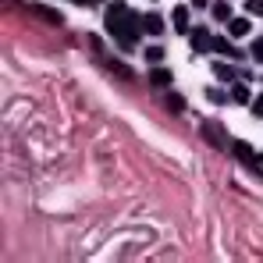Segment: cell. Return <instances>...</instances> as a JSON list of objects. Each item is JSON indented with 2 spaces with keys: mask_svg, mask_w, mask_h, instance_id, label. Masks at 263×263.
<instances>
[{
  "mask_svg": "<svg viewBox=\"0 0 263 263\" xmlns=\"http://www.w3.org/2000/svg\"><path fill=\"white\" fill-rule=\"evenodd\" d=\"M36 14H40L43 22H50V25H61V14H57V11H50V7H36Z\"/></svg>",
  "mask_w": 263,
  "mask_h": 263,
  "instance_id": "4fadbf2b",
  "label": "cell"
},
{
  "mask_svg": "<svg viewBox=\"0 0 263 263\" xmlns=\"http://www.w3.org/2000/svg\"><path fill=\"white\" fill-rule=\"evenodd\" d=\"M107 68H110L114 75H121V79H132V68H128V64H121V61H107Z\"/></svg>",
  "mask_w": 263,
  "mask_h": 263,
  "instance_id": "7c38bea8",
  "label": "cell"
},
{
  "mask_svg": "<svg viewBox=\"0 0 263 263\" xmlns=\"http://www.w3.org/2000/svg\"><path fill=\"white\" fill-rule=\"evenodd\" d=\"M214 71H217L220 79H235V75H231V68H228V64H217V68H214Z\"/></svg>",
  "mask_w": 263,
  "mask_h": 263,
  "instance_id": "e0dca14e",
  "label": "cell"
},
{
  "mask_svg": "<svg viewBox=\"0 0 263 263\" xmlns=\"http://www.w3.org/2000/svg\"><path fill=\"white\" fill-rule=\"evenodd\" d=\"M210 50H214V53H224V57H242V50H235V46H231V40H224V36H217Z\"/></svg>",
  "mask_w": 263,
  "mask_h": 263,
  "instance_id": "8992f818",
  "label": "cell"
},
{
  "mask_svg": "<svg viewBox=\"0 0 263 263\" xmlns=\"http://www.w3.org/2000/svg\"><path fill=\"white\" fill-rule=\"evenodd\" d=\"M260 164H263V153H260Z\"/></svg>",
  "mask_w": 263,
  "mask_h": 263,
  "instance_id": "7402d4cb",
  "label": "cell"
},
{
  "mask_svg": "<svg viewBox=\"0 0 263 263\" xmlns=\"http://www.w3.org/2000/svg\"><path fill=\"white\" fill-rule=\"evenodd\" d=\"M164 103H167V110H185V100H181V96H178V92H167V100H164Z\"/></svg>",
  "mask_w": 263,
  "mask_h": 263,
  "instance_id": "5bb4252c",
  "label": "cell"
},
{
  "mask_svg": "<svg viewBox=\"0 0 263 263\" xmlns=\"http://www.w3.org/2000/svg\"><path fill=\"white\" fill-rule=\"evenodd\" d=\"M107 32L125 46V50H128V46H135L139 32H142V18H135V14H132L125 0H114V4L107 7Z\"/></svg>",
  "mask_w": 263,
  "mask_h": 263,
  "instance_id": "6da1fadb",
  "label": "cell"
},
{
  "mask_svg": "<svg viewBox=\"0 0 263 263\" xmlns=\"http://www.w3.org/2000/svg\"><path fill=\"white\" fill-rule=\"evenodd\" d=\"M160 57H164L160 46H149V50H146V61H149V64H160Z\"/></svg>",
  "mask_w": 263,
  "mask_h": 263,
  "instance_id": "9a60e30c",
  "label": "cell"
},
{
  "mask_svg": "<svg viewBox=\"0 0 263 263\" xmlns=\"http://www.w3.org/2000/svg\"><path fill=\"white\" fill-rule=\"evenodd\" d=\"M142 32H153V36H160V32H164V22H160V14H142Z\"/></svg>",
  "mask_w": 263,
  "mask_h": 263,
  "instance_id": "52a82bcc",
  "label": "cell"
},
{
  "mask_svg": "<svg viewBox=\"0 0 263 263\" xmlns=\"http://www.w3.org/2000/svg\"><path fill=\"white\" fill-rule=\"evenodd\" d=\"M249 11L253 14H263V0H249Z\"/></svg>",
  "mask_w": 263,
  "mask_h": 263,
  "instance_id": "d6986e66",
  "label": "cell"
},
{
  "mask_svg": "<svg viewBox=\"0 0 263 263\" xmlns=\"http://www.w3.org/2000/svg\"><path fill=\"white\" fill-rule=\"evenodd\" d=\"M249 29H253V25H249L246 18H231V22H228V36H231V40H238V36H249Z\"/></svg>",
  "mask_w": 263,
  "mask_h": 263,
  "instance_id": "5b68a950",
  "label": "cell"
},
{
  "mask_svg": "<svg viewBox=\"0 0 263 263\" xmlns=\"http://www.w3.org/2000/svg\"><path fill=\"white\" fill-rule=\"evenodd\" d=\"M171 18H175V29L181 32V36L192 32V29H189V7H185V4H178L175 11H171Z\"/></svg>",
  "mask_w": 263,
  "mask_h": 263,
  "instance_id": "3957f363",
  "label": "cell"
},
{
  "mask_svg": "<svg viewBox=\"0 0 263 263\" xmlns=\"http://www.w3.org/2000/svg\"><path fill=\"white\" fill-rule=\"evenodd\" d=\"M79 4H100V0H79Z\"/></svg>",
  "mask_w": 263,
  "mask_h": 263,
  "instance_id": "44dd1931",
  "label": "cell"
},
{
  "mask_svg": "<svg viewBox=\"0 0 263 263\" xmlns=\"http://www.w3.org/2000/svg\"><path fill=\"white\" fill-rule=\"evenodd\" d=\"M253 114H256V118H263V96H256V100H253Z\"/></svg>",
  "mask_w": 263,
  "mask_h": 263,
  "instance_id": "ac0fdd59",
  "label": "cell"
},
{
  "mask_svg": "<svg viewBox=\"0 0 263 263\" xmlns=\"http://www.w3.org/2000/svg\"><path fill=\"white\" fill-rule=\"evenodd\" d=\"M189 36H192V46H196V50H199V53H203V50H210V46H214V36H210V29H192V32H189Z\"/></svg>",
  "mask_w": 263,
  "mask_h": 263,
  "instance_id": "7a4b0ae2",
  "label": "cell"
},
{
  "mask_svg": "<svg viewBox=\"0 0 263 263\" xmlns=\"http://www.w3.org/2000/svg\"><path fill=\"white\" fill-rule=\"evenodd\" d=\"M149 82H153V86H160V89H167L171 82H175V75H171L167 68H157V64H153V71H149Z\"/></svg>",
  "mask_w": 263,
  "mask_h": 263,
  "instance_id": "277c9868",
  "label": "cell"
},
{
  "mask_svg": "<svg viewBox=\"0 0 263 263\" xmlns=\"http://www.w3.org/2000/svg\"><path fill=\"white\" fill-rule=\"evenodd\" d=\"M203 132H206V142H210V146H228V139H224V132H220V128L203 125Z\"/></svg>",
  "mask_w": 263,
  "mask_h": 263,
  "instance_id": "9c48e42d",
  "label": "cell"
},
{
  "mask_svg": "<svg viewBox=\"0 0 263 263\" xmlns=\"http://www.w3.org/2000/svg\"><path fill=\"white\" fill-rule=\"evenodd\" d=\"M214 18H220V22H231V7H228V0H217V4H214Z\"/></svg>",
  "mask_w": 263,
  "mask_h": 263,
  "instance_id": "8fae6325",
  "label": "cell"
},
{
  "mask_svg": "<svg viewBox=\"0 0 263 263\" xmlns=\"http://www.w3.org/2000/svg\"><path fill=\"white\" fill-rule=\"evenodd\" d=\"M235 157H238V160H260V153H256L249 142H235Z\"/></svg>",
  "mask_w": 263,
  "mask_h": 263,
  "instance_id": "ba28073f",
  "label": "cell"
},
{
  "mask_svg": "<svg viewBox=\"0 0 263 263\" xmlns=\"http://www.w3.org/2000/svg\"><path fill=\"white\" fill-rule=\"evenodd\" d=\"M231 96H235L238 103H253V92H249V86H246V82H235V89H231Z\"/></svg>",
  "mask_w": 263,
  "mask_h": 263,
  "instance_id": "30bf717a",
  "label": "cell"
},
{
  "mask_svg": "<svg viewBox=\"0 0 263 263\" xmlns=\"http://www.w3.org/2000/svg\"><path fill=\"white\" fill-rule=\"evenodd\" d=\"M192 4H196V7H206V4H210V0H192Z\"/></svg>",
  "mask_w": 263,
  "mask_h": 263,
  "instance_id": "ffe728a7",
  "label": "cell"
},
{
  "mask_svg": "<svg viewBox=\"0 0 263 263\" xmlns=\"http://www.w3.org/2000/svg\"><path fill=\"white\" fill-rule=\"evenodd\" d=\"M253 57H256V61H260V64H263V36H260V40H256V43H253Z\"/></svg>",
  "mask_w": 263,
  "mask_h": 263,
  "instance_id": "2e32d148",
  "label": "cell"
}]
</instances>
